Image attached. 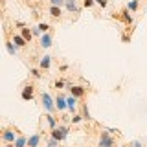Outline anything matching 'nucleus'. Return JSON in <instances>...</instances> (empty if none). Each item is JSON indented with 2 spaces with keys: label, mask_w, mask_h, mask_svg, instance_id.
<instances>
[{
  "label": "nucleus",
  "mask_w": 147,
  "mask_h": 147,
  "mask_svg": "<svg viewBox=\"0 0 147 147\" xmlns=\"http://www.w3.org/2000/svg\"><path fill=\"white\" fill-rule=\"evenodd\" d=\"M44 118H46V121H48V125H50V129L57 127V118H55L53 114H50V112H48V114H46Z\"/></svg>",
  "instance_id": "nucleus-19"
},
{
  "label": "nucleus",
  "mask_w": 147,
  "mask_h": 147,
  "mask_svg": "<svg viewBox=\"0 0 147 147\" xmlns=\"http://www.w3.org/2000/svg\"><path fill=\"white\" fill-rule=\"evenodd\" d=\"M2 2H4V0H0V4H2Z\"/></svg>",
  "instance_id": "nucleus-34"
},
{
  "label": "nucleus",
  "mask_w": 147,
  "mask_h": 147,
  "mask_svg": "<svg viewBox=\"0 0 147 147\" xmlns=\"http://www.w3.org/2000/svg\"><path fill=\"white\" fill-rule=\"evenodd\" d=\"M72 123H79L81 121V119H83V116H81V114H72Z\"/></svg>",
  "instance_id": "nucleus-25"
},
{
  "label": "nucleus",
  "mask_w": 147,
  "mask_h": 147,
  "mask_svg": "<svg viewBox=\"0 0 147 147\" xmlns=\"http://www.w3.org/2000/svg\"><path fill=\"white\" fill-rule=\"evenodd\" d=\"M6 50H7V53H9V55H17V46L13 44V40H11V39H7V40H6Z\"/></svg>",
  "instance_id": "nucleus-17"
},
{
  "label": "nucleus",
  "mask_w": 147,
  "mask_h": 147,
  "mask_svg": "<svg viewBox=\"0 0 147 147\" xmlns=\"http://www.w3.org/2000/svg\"><path fill=\"white\" fill-rule=\"evenodd\" d=\"M138 7H140V2H138V0H131V2L127 4V9H129L131 13H134Z\"/></svg>",
  "instance_id": "nucleus-20"
},
{
  "label": "nucleus",
  "mask_w": 147,
  "mask_h": 147,
  "mask_svg": "<svg viewBox=\"0 0 147 147\" xmlns=\"http://www.w3.org/2000/svg\"><path fill=\"white\" fill-rule=\"evenodd\" d=\"M50 136L55 138V140H59V142H63V140H66L68 138V127H53L52 129V132H50Z\"/></svg>",
  "instance_id": "nucleus-2"
},
{
  "label": "nucleus",
  "mask_w": 147,
  "mask_h": 147,
  "mask_svg": "<svg viewBox=\"0 0 147 147\" xmlns=\"http://www.w3.org/2000/svg\"><path fill=\"white\" fill-rule=\"evenodd\" d=\"M94 0H83V6H85V7H92V6H94Z\"/></svg>",
  "instance_id": "nucleus-27"
},
{
  "label": "nucleus",
  "mask_w": 147,
  "mask_h": 147,
  "mask_svg": "<svg viewBox=\"0 0 147 147\" xmlns=\"http://www.w3.org/2000/svg\"><path fill=\"white\" fill-rule=\"evenodd\" d=\"M20 35L26 39V42H28V44H30V42H31V39H33V35H31L30 28H26V26H24V28H20Z\"/></svg>",
  "instance_id": "nucleus-14"
},
{
  "label": "nucleus",
  "mask_w": 147,
  "mask_h": 147,
  "mask_svg": "<svg viewBox=\"0 0 147 147\" xmlns=\"http://www.w3.org/2000/svg\"><path fill=\"white\" fill-rule=\"evenodd\" d=\"M66 109L70 110L72 114H76V109H77V98H74V96H66Z\"/></svg>",
  "instance_id": "nucleus-12"
},
{
  "label": "nucleus",
  "mask_w": 147,
  "mask_h": 147,
  "mask_svg": "<svg viewBox=\"0 0 147 147\" xmlns=\"http://www.w3.org/2000/svg\"><path fill=\"white\" fill-rule=\"evenodd\" d=\"M145 147H147V145H145Z\"/></svg>",
  "instance_id": "nucleus-35"
},
{
  "label": "nucleus",
  "mask_w": 147,
  "mask_h": 147,
  "mask_svg": "<svg viewBox=\"0 0 147 147\" xmlns=\"http://www.w3.org/2000/svg\"><path fill=\"white\" fill-rule=\"evenodd\" d=\"M118 18H121L125 24H132V15H131V11L125 7V9H121V13H119V17Z\"/></svg>",
  "instance_id": "nucleus-13"
},
{
  "label": "nucleus",
  "mask_w": 147,
  "mask_h": 147,
  "mask_svg": "<svg viewBox=\"0 0 147 147\" xmlns=\"http://www.w3.org/2000/svg\"><path fill=\"white\" fill-rule=\"evenodd\" d=\"M30 74H31L33 77H40V74H39V70H37V68H31V70H30Z\"/></svg>",
  "instance_id": "nucleus-28"
},
{
  "label": "nucleus",
  "mask_w": 147,
  "mask_h": 147,
  "mask_svg": "<svg viewBox=\"0 0 147 147\" xmlns=\"http://www.w3.org/2000/svg\"><path fill=\"white\" fill-rule=\"evenodd\" d=\"M66 0H50V6H57V7H63Z\"/></svg>",
  "instance_id": "nucleus-23"
},
{
  "label": "nucleus",
  "mask_w": 147,
  "mask_h": 147,
  "mask_svg": "<svg viewBox=\"0 0 147 147\" xmlns=\"http://www.w3.org/2000/svg\"><path fill=\"white\" fill-rule=\"evenodd\" d=\"M48 11H50V15H52L53 18H59V17L63 15V9H61V7H57V6H50Z\"/></svg>",
  "instance_id": "nucleus-18"
},
{
  "label": "nucleus",
  "mask_w": 147,
  "mask_h": 147,
  "mask_svg": "<svg viewBox=\"0 0 147 147\" xmlns=\"http://www.w3.org/2000/svg\"><path fill=\"white\" fill-rule=\"evenodd\" d=\"M11 40H13V44L17 46V48H26V39L22 35H18V33H13V37H11Z\"/></svg>",
  "instance_id": "nucleus-10"
},
{
  "label": "nucleus",
  "mask_w": 147,
  "mask_h": 147,
  "mask_svg": "<svg viewBox=\"0 0 147 147\" xmlns=\"http://www.w3.org/2000/svg\"><path fill=\"white\" fill-rule=\"evenodd\" d=\"M40 145V132H35L28 138V145L26 147H39Z\"/></svg>",
  "instance_id": "nucleus-11"
},
{
  "label": "nucleus",
  "mask_w": 147,
  "mask_h": 147,
  "mask_svg": "<svg viewBox=\"0 0 147 147\" xmlns=\"http://www.w3.org/2000/svg\"><path fill=\"white\" fill-rule=\"evenodd\" d=\"M48 147H59V140H55V138L50 136V140H48Z\"/></svg>",
  "instance_id": "nucleus-24"
},
{
  "label": "nucleus",
  "mask_w": 147,
  "mask_h": 147,
  "mask_svg": "<svg viewBox=\"0 0 147 147\" xmlns=\"http://www.w3.org/2000/svg\"><path fill=\"white\" fill-rule=\"evenodd\" d=\"M131 147H142V144H140V142H136V140H134V142L131 144Z\"/></svg>",
  "instance_id": "nucleus-31"
},
{
  "label": "nucleus",
  "mask_w": 147,
  "mask_h": 147,
  "mask_svg": "<svg viewBox=\"0 0 147 147\" xmlns=\"http://www.w3.org/2000/svg\"><path fill=\"white\" fill-rule=\"evenodd\" d=\"M0 138H2L6 144H13V142H15V138H17V132L13 131V129H6V131H2Z\"/></svg>",
  "instance_id": "nucleus-6"
},
{
  "label": "nucleus",
  "mask_w": 147,
  "mask_h": 147,
  "mask_svg": "<svg viewBox=\"0 0 147 147\" xmlns=\"http://www.w3.org/2000/svg\"><path fill=\"white\" fill-rule=\"evenodd\" d=\"M20 98L24 99V101H31L35 98V88H33V85H26L24 88H22L20 92Z\"/></svg>",
  "instance_id": "nucleus-4"
},
{
  "label": "nucleus",
  "mask_w": 147,
  "mask_h": 147,
  "mask_svg": "<svg viewBox=\"0 0 147 147\" xmlns=\"http://www.w3.org/2000/svg\"><path fill=\"white\" fill-rule=\"evenodd\" d=\"M99 147H114V138L110 136L109 131H103L99 136Z\"/></svg>",
  "instance_id": "nucleus-3"
},
{
  "label": "nucleus",
  "mask_w": 147,
  "mask_h": 147,
  "mask_svg": "<svg viewBox=\"0 0 147 147\" xmlns=\"http://www.w3.org/2000/svg\"><path fill=\"white\" fill-rule=\"evenodd\" d=\"M63 86H64V81L63 79H57V81H55V88H57V90H61Z\"/></svg>",
  "instance_id": "nucleus-26"
},
{
  "label": "nucleus",
  "mask_w": 147,
  "mask_h": 147,
  "mask_svg": "<svg viewBox=\"0 0 147 147\" xmlns=\"http://www.w3.org/2000/svg\"><path fill=\"white\" fill-rule=\"evenodd\" d=\"M68 70V64H61V72H66Z\"/></svg>",
  "instance_id": "nucleus-32"
},
{
  "label": "nucleus",
  "mask_w": 147,
  "mask_h": 147,
  "mask_svg": "<svg viewBox=\"0 0 147 147\" xmlns=\"http://www.w3.org/2000/svg\"><path fill=\"white\" fill-rule=\"evenodd\" d=\"M31 35L39 37V35H42V33H40V31H39V28H33V30H31Z\"/></svg>",
  "instance_id": "nucleus-30"
},
{
  "label": "nucleus",
  "mask_w": 147,
  "mask_h": 147,
  "mask_svg": "<svg viewBox=\"0 0 147 147\" xmlns=\"http://www.w3.org/2000/svg\"><path fill=\"white\" fill-rule=\"evenodd\" d=\"M64 6H66V9L70 13H79L81 11V6H79V2H77V0H66V2H64Z\"/></svg>",
  "instance_id": "nucleus-8"
},
{
  "label": "nucleus",
  "mask_w": 147,
  "mask_h": 147,
  "mask_svg": "<svg viewBox=\"0 0 147 147\" xmlns=\"http://www.w3.org/2000/svg\"><path fill=\"white\" fill-rule=\"evenodd\" d=\"M83 119H90V112H88V107L86 105H83V112H81Z\"/></svg>",
  "instance_id": "nucleus-22"
},
{
  "label": "nucleus",
  "mask_w": 147,
  "mask_h": 147,
  "mask_svg": "<svg viewBox=\"0 0 147 147\" xmlns=\"http://www.w3.org/2000/svg\"><path fill=\"white\" fill-rule=\"evenodd\" d=\"M37 28H39V31H40V33H46V31L50 30V24H46V22H40V24L37 26Z\"/></svg>",
  "instance_id": "nucleus-21"
},
{
  "label": "nucleus",
  "mask_w": 147,
  "mask_h": 147,
  "mask_svg": "<svg viewBox=\"0 0 147 147\" xmlns=\"http://www.w3.org/2000/svg\"><path fill=\"white\" fill-rule=\"evenodd\" d=\"M13 145H15V147H26L28 145V138L26 136H17L15 138V142H13Z\"/></svg>",
  "instance_id": "nucleus-16"
},
{
  "label": "nucleus",
  "mask_w": 147,
  "mask_h": 147,
  "mask_svg": "<svg viewBox=\"0 0 147 147\" xmlns=\"http://www.w3.org/2000/svg\"><path fill=\"white\" fill-rule=\"evenodd\" d=\"M70 88V94L74 96V98H85V94H86V88L85 86H81V85H72V86H68Z\"/></svg>",
  "instance_id": "nucleus-5"
},
{
  "label": "nucleus",
  "mask_w": 147,
  "mask_h": 147,
  "mask_svg": "<svg viewBox=\"0 0 147 147\" xmlns=\"http://www.w3.org/2000/svg\"><path fill=\"white\" fill-rule=\"evenodd\" d=\"M55 110H59V112H64V110H66V96L64 94H59L57 98H55Z\"/></svg>",
  "instance_id": "nucleus-7"
},
{
  "label": "nucleus",
  "mask_w": 147,
  "mask_h": 147,
  "mask_svg": "<svg viewBox=\"0 0 147 147\" xmlns=\"http://www.w3.org/2000/svg\"><path fill=\"white\" fill-rule=\"evenodd\" d=\"M6 147H15V145H13V144H7V145H6Z\"/></svg>",
  "instance_id": "nucleus-33"
},
{
  "label": "nucleus",
  "mask_w": 147,
  "mask_h": 147,
  "mask_svg": "<svg viewBox=\"0 0 147 147\" xmlns=\"http://www.w3.org/2000/svg\"><path fill=\"white\" fill-rule=\"evenodd\" d=\"M50 64H52V57H50V55H44V57L40 59L39 66L42 68V70H48V68H50Z\"/></svg>",
  "instance_id": "nucleus-15"
},
{
  "label": "nucleus",
  "mask_w": 147,
  "mask_h": 147,
  "mask_svg": "<svg viewBox=\"0 0 147 147\" xmlns=\"http://www.w3.org/2000/svg\"><path fill=\"white\" fill-rule=\"evenodd\" d=\"M94 2H96V4H99L101 7H107V4H109L107 0H94Z\"/></svg>",
  "instance_id": "nucleus-29"
},
{
  "label": "nucleus",
  "mask_w": 147,
  "mask_h": 147,
  "mask_svg": "<svg viewBox=\"0 0 147 147\" xmlns=\"http://www.w3.org/2000/svg\"><path fill=\"white\" fill-rule=\"evenodd\" d=\"M40 103H42V107H44L46 112L52 114L55 110V101L52 99V96H50L48 92H42V94H40Z\"/></svg>",
  "instance_id": "nucleus-1"
},
{
  "label": "nucleus",
  "mask_w": 147,
  "mask_h": 147,
  "mask_svg": "<svg viewBox=\"0 0 147 147\" xmlns=\"http://www.w3.org/2000/svg\"><path fill=\"white\" fill-rule=\"evenodd\" d=\"M52 44H53V37H52L50 31H46V33L40 35V46H42V48H50Z\"/></svg>",
  "instance_id": "nucleus-9"
}]
</instances>
